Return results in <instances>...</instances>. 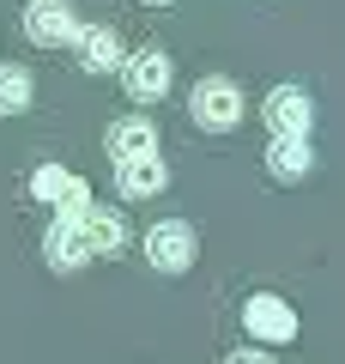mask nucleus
I'll use <instances>...</instances> for the list:
<instances>
[{
	"instance_id": "8",
	"label": "nucleus",
	"mask_w": 345,
	"mask_h": 364,
	"mask_svg": "<svg viewBox=\"0 0 345 364\" xmlns=\"http://www.w3.org/2000/svg\"><path fill=\"white\" fill-rule=\"evenodd\" d=\"M31 195L37 200H49V207H61V213H79L91 200V188L73 176V170H61V164H43L37 176H31Z\"/></svg>"
},
{
	"instance_id": "3",
	"label": "nucleus",
	"mask_w": 345,
	"mask_h": 364,
	"mask_svg": "<svg viewBox=\"0 0 345 364\" xmlns=\"http://www.w3.org/2000/svg\"><path fill=\"white\" fill-rule=\"evenodd\" d=\"M25 37L43 43V49H61V43H73V37H79L73 6H67V0H31V6H25Z\"/></svg>"
},
{
	"instance_id": "12",
	"label": "nucleus",
	"mask_w": 345,
	"mask_h": 364,
	"mask_svg": "<svg viewBox=\"0 0 345 364\" xmlns=\"http://www.w3.org/2000/svg\"><path fill=\"white\" fill-rule=\"evenodd\" d=\"M170 182V164L164 158H133V164H115V188L128 200H146V195H164Z\"/></svg>"
},
{
	"instance_id": "2",
	"label": "nucleus",
	"mask_w": 345,
	"mask_h": 364,
	"mask_svg": "<svg viewBox=\"0 0 345 364\" xmlns=\"http://www.w3.org/2000/svg\"><path fill=\"white\" fill-rule=\"evenodd\" d=\"M194 255H200V243H194V225H152L146 231V261H152L158 273H188Z\"/></svg>"
},
{
	"instance_id": "7",
	"label": "nucleus",
	"mask_w": 345,
	"mask_h": 364,
	"mask_svg": "<svg viewBox=\"0 0 345 364\" xmlns=\"http://www.w3.org/2000/svg\"><path fill=\"white\" fill-rule=\"evenodd\" d=\"M67 219L85 231V243H91V255H115V249L128 243V225H121V213H109V207H97V200H85L79 213H67Z\"/></svg>"
},
{
	"instance_id": "16",
	"label": "nucleus",
	"mask_w": 345,
	"mask_h": 364,
	"mask_svg": "<svg viewBox=\"0 0 345 364\" xmlns=\"http://www.w3.org/2000/svg\"><path fill=\"white\" fill-rule=\"evenodd\" d=\"M146 6H164V0H146Z\"/></svg>"
},
{
	"instance_id": "13",
	"label": "nucleus",
	"mask_w": 345,
	"mask_h": 364,
	"mask_svg": "<svg viewBox=\"0 0 345 364\" xmlns=\"http://www.w3.org/2000/svg\"><path fill=\"white\" fill-rule=\"evenodd\" d=\"M267 170L279 182H303L309 170H315V152H309V140H297V134H279V140L267 146Z\"/></svg>"
},
{
	"instance_id": "15",
	"label": "nucleus",
	"mask_w": 345,
	"mask_h": 364,
	"mask_svg": "<svg viewBox=\"0 0 345 364\" xmlns=\"http://www.w3.org/2000/svg\"><path fill=\"white\" fill-rule=\"evenodd\" d=\"M230 364H273V358H267V352H236Z\"/></svg>"
},
{
	"instance_id": "10",
	"label": "nucleus",
	"mask_w": 345,
	"mask_h": 364,
	"mask_svg": "<svg viewBox=\"0 0 345 364\" xmlns=\"http://www.w3.org/2000/svg\"><path fill=\"white\" fill-rule=\"evenodd\" d=\"M109 158L115 164H133V158H158V128L146 116H128L109 128Z\"/></svg>"
},
{
	"instance_id": "5",
	"label": "nucleus",
	"mask_w": 345,
	"mask_h": 364,
	"mask_svg": "<svg viewBox=\"0 0 345 364\" xmlns=\"http://www.w3.org/2000/svg\"><path fill=\"white\" fill-rule=\"evenodd\" d=\"M121 79H128V91L140 97V104H158V97L170 91V55H164V49L128 55V61H121Z\"/></svg>"
},
{
	"instance_id": "11",
	"label": "nucleus",
	"mask_w": 345,
	"mask_h": 364,
	"mask_svg": "<svg viewBox=\"0 0 345 364\" xmlns=\"http://www.w3.org/2000/svg\"><path fill=\"white\" fill-rule=\"evenodd\" d=\"M43 249H49V267H55V273H73V267H85V261H91L85 231H79V225L67 219V213L49 225V243H43Z\"/></svg>"
},
{
	"instance_id": "14",
	"label": "nucleus",
	"mask_w": 345,
	"mask_h": 364,
	"mask_svg": "<svg viewBox=\"0 0 345 364\" xmlns=\"http://www.w3.org/2000/svg\"><path fill=\"white\" fill-rule=\"evenodd\" d=\"M31 104V73L25 67H0V116H18Z\"/></svg>"
},
{
	"instance_id": "4",
	"label": "nucleus",
	"mask_w": 345,
	"mask_h": 364,
	"mask_svg": "<svg viewBox=\"0 0 345 364\" xmlns=\"http://www.w3.org/2000/svg\"><path fill=\"white\" fill-rule=\"evenodd\" d=\"M261 116L273 122V140H279V134L309 140V122H315V109H309V91H303V85H279V91H267V109H261Z\"/></svg>"
},
{
	"instance_id": "6",
	"label": "nucleus",
	"mask_w": 345,
	"mask_h": 364,
	"mask_svg": "<svg viewBox=\"0 0 345 364\" xmlns=\"http://www.w3.org/2000/svg\"><path fill=\"white\" fill-rule=\"evenodd\" d=\"M243 322H248V334H255V340H273V346L297 334V310L285 298H273V291H261V298L243 304Z\"/></svg>"
},
{
	"instance_id": "1",
	"label": "nucleus",
	"mask_w": 345,
	"mask_h": 364,
	"mask_svg": "<svg viewBox=\"0 0 345 364\" xmlns=\"http://www.w3.org/2000/svg\"><path fill=\"white\" fill-rule=\"evenodd\" d=\"M188 109H194V122H200V128L224 134V128H236V122H243V91L230 85V79H200V85H194V97H188Z\"/></svg>"
},
{
	"instance_id": "9",
	"label": "nucleus",
	"mask_w": 345,
	"mask_h": 364,
	"mask_svg": "<svg viewBox=\"0 0 345 364\" xmlns=\"http://www.w3.org/2000/svg\"><path fill=\"white\" fill-rule=\"evenodd\" d=\"M73 49H79V67H85V73H109V67L128 61V55H121V37H115L109 25H85L73 37Z\"/></svg>"
}]
</instances>
